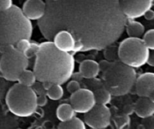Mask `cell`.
Segmentation results:
<instances>
[{
    "label": "cell",
    "instance_id": "cell-34",
    "mask_svg": "<svg viewBox=\"0 0 154 129\" xmlns=\"http://www.w3.org/2000/svg\"><path fill=\"white\" fill-rule=\"evenodd\" d=\"M115 1H117V2H120V1H121V0H115Z\"/></svg>",
    "mask_w": 154,
    "mask_h": 129
},
{
    "label": "cell",
    "instance_id": "cell-24",
    "mask_svg": "<svg viewBox=\"0 0 154 129\" xmlns=\"http://www.w3.org/2000/svg\"><path fill=\"white\" fill-rule=\"evenodd\" d=\"M32 42H30L29 39H21L20 40L16 45H14V48L17 50L20 51V52L23 53L24 55L26 56V53L28 52V51L29 50L30 46H31Z\"/></svg>",
    "mask_w": 154,
    "mask_h": 129
},
{
    "label": "cell",
    "instance_id": "cell-22",
    "mask_svg": "<svg viewBox=\"0 0 154 129\" xmlns=\"http://www.w3.org/2000/svg\"><path fill=\"white\" fill-rule=\"evenodd\" d=\"M105 57L106 60L111 62L118 61V53H117V48L115 46H108L105 48Z\"/></svg>",
    "mask_w": 154,
    "mask_h": 129
},
{
    "label": "cell",
    "instance_id": "cell-12",
    "mask_svg": "<svg viewBox=\"0 0 154 129\" xmlns=\"http://www.w3.org/2000/svg\"><path fill=\"white\" fill-rule=\"evenodd\" d=\"M21 10L24 16L30 21H38L45 16L46 3L43 0H26Z\"/></svg>",
    "mask_w": 154,
    "mask_h": 129
},
{
    "label": "cell",
    "instance_id": "cell-11",
    "mask_svg": "<svg viewBox=\"0 0 154 129\" xmlns=\"http://www.w3.org/2000/svg\"><path fill=\"white\" fill-rule=\"evenodd\" d=\"M136 94L140 98H148L153 100L154 96V74L145 73L136 79L135 83Z\"/></svg>",
    "mask_w": 154,
    "mask_h": 129
},
{
    "label": "cell",
    "instance_id": "cell-21",
    "mask_svg": "<svg viewBox=\"0 0 154 129\" xmlns=\"http://www.w3.org/2000/svg\"><path fill=\"white\" fill-rule=\"evenodd\" d=\"M64 94L63 87L60 85H53L46 92V95L53 101H58L61 99Z\"/></svg>",
    "mask_w": 154,
    "mask_h": 129
},
{
    "label": "cell",
    "instance_id": "cell-33",
    "mask_svg": "<svg viewBox=\"0 0 154 129\" xmlns=\"http://www.w3.org/2000/svg\"><path fill=\"white\" fill-rule=\"evenodd\" d=\"M51 1H54V2H56V1H59V0H51Z\"/></svg>",
    "mask_w": 154,
    "mask_h": 129
},
{
    "label": "cell",
    "instance_id": "cell-30",
    "mask_svg": "<svg viewBox=\"0 0 154 129\" xmlns=\"http://www.w3.org/2000/svg\"><path fill=\"white\" fill-rule=\"evenodd\" d=\"M144 17L145 18L146 20H147V21H153V20L154 19L153 11L151 10V9L148 10L145 14H144Z\"/></svg>",
    "mask_w": 154,
    "mask_h": 129
},
{
    "label": "cell",
    "instance_id": "cell-14",
    "mask_svg": "<svg viewBox=\"0 0 154 129\" xmlns=\"http://www.w3.org/2000/svg\"><path fill=\"white\" fill-rule=\"evenodd\" d=\"M134 111L137 116L142 119L153 116L154 113V101L148 98H139L134 105Z\"/></svg>",
    "mask_w": 154,
    "mask_h": 129
},
{
    "label": "cell",
    "instance_id": "cell-26",
    "mask_svg": "<svg viewBox=\"0 0 154 129\" xmlns=\"http://www.w3.org/2000/svg\"><path fill=\"white\" fill-rule=\"evenodd\" d=\"M66 88H67L68 92L72 95V94L75 93L78 90H80L81 89V84L78 81H76V80H72V81H70L68 83L67 87Z\"/></svg>",
    "mask_w": 154,
    "mask_h": 129
},
{
    "label": "cell",
    "instance_id": "cell-6",
    "mask_svg": "<svg viewBox=\"0 0 154 129\" xmlns=\"http://www.w3.org/2000/svg\"><path fill=\"white\" fill-rule=\"evenodd\" d=\"M0 76L8 82H17L20 75L27 69L29 59L14 46L0 45Z\"/></svg>",
    "mask_w": 154,
    "mask_h": 129
},
{
    "label": "cell",
    "instance_id": "cell-15",
    "mask_svg": "<svg viewBox=\"0 0 154 129\" xmlns=\"http://www.w3.org/2000/svg\"><path fill=\"white\" fill-rule=\"evenodd\" d=\"M79 73L84 79H93L96 78L100 73L99 64L93 60H84L79 66Z\"/></svg>",
    "mask_w": 154,
    "mask_h": 129
},
{
    "label": "cell",
    "instance_id": "cell-8",
    "mask_svg": "<svg viewBox=\"0 0 154 129\" xmlns=\"http://www.w3.org/2000/svg\"><path fill=\"white\" fill-rule=\"evenodd\" d=\"M111 113L106 105L96 104L84 115V122L93 129L106 128L111 123Z\"/></svg>",
    "mask_w": 154,
    "mask_h": 129
},
{
    "label": "cell",
    "instance_id": "cell-17",
    "mask_svg": "<svg viewBox=\"0 0 154 129\" xmlns=\"http://www.w3.org/2000/svg\"><path fill=\"white\" fill-rule=\"evenodd\" d=\"M75 116V111L70 104H60L57 110V117L61 122L71 120Z\"/></svg>",
    "mask_w": 154,
    "mask_h": 129
},
{
    "label": "cell",
    "instance_id": "cell-31",
    "mask_svg": "<svg viewBox=\"0 0 154 129\" xmlns=\"http://www.w3.org/2000/svg\"><path fill=\"white\" fill-rule=\"evenodd\" d=\"M147 63L148 65H150V66H154V54L153 52H150L149 54L148 58H147Z\"/></svg>",
    "mask_w": 154,
    "mask_h": 129
},
{
    "label": "cell",
    "instance_id": "cell-25",
    "mask_svg": "<svg viewBox=\"0 0 154 129\" xmlns=\"http://www.w3.org/2000/svg\"><path fill=\"white\" fill-rule=\"evenodd\" d=\"M8 81L0 76V101L5 97L6 93L8 90Z\"/></svg>",
    "mask_w": 154,
    "mask_h": 129
},
{
    "label": "cell",
    "instance_id": "cell-19",
    "mask_svg": "<svg viewBox=\"0 0 154 129\" xmlns=\"http://www.w3.org/2000/svg\"><path fill=\"white\" fill-rule=\"evenodd\" d=\"M36 81L37 79H36L35 75L33 71L29 70L26 69L20 75L17 79V83L23 86L32 88V86L36 83Z\"/></svg>",
    "mask_w": 154,
    "mask_h": 129
},
{
    "label": "cell",
    "instance_id": "cell-9",
    "mask_svg": "<svg viewBox=\"0 0 154 129\" xmlns=\"http://www.w3.org/2000/svg\"><path fill=\"white\" fill-rule=\"evenodd\" d=\"M119 2L126 19L134 20L144 16L151 9L153 0H121Z\"/></svg>",
    "mask_w": 154,
    "mask_h": 129
},
{
    "label": "cell",
    "instance_id": "cell-2",
    "mask_svg": "<svg viewBox=\"0 0 154 129\" xmlns=\"http://www.w3.org/2000/svg\"><path fill=\"white\" fill-rule=\"evenodd\" d=\"M33 73L37 81L63 85L69 80L75 70V58L69 53L56 48L52 41L39 44L35 54Z\"/></svg>",
    "mask_w": 154,
    "mask_h": 129
},
{
    "label": "cell",
    "instance_id": "cell-3",
    "mask_svg": "<svg viewBox=\"0 0 154 129\" xmlns=\"http://www.w3.org/2000/svg\"><path fill=\"white\" fill-rule=\"evenodd\" d=\"M32 24L18 6L12 5L0 12V45L14 46L21 39H29Z\"/></svg>",
    "mask_w": 154,
    "mask_h": 129
},
{
    "label": "cell",
    "instance_id": "cell-32",
    "mask_svg": "<svg viewBox=\"0 0 154 129\" xmlns=\"http://www.w3.org/2000/svg\"><path fill=\"white\" fill-rule=\"evenodd\" d=\"M1 57H2V52L1 51H0V60H1Z\"/></svg>",
    "mask_w": 154,
    "mask_h": 129
},
{
    "label": "cell",
    "instance_id": "cell-18",
    "mask_svg": "<svg viewBox=\"0 0 154 129\" xmlns=\"http://www.w3.org/2000/svg\"><path fill=\"white\" fill-rule=\"evenodd\" d=\"M92 92H93V95H94L96 104L107 105L111 101L112 96L110 94V92L104 87L103 85H101L100 87L96 88L94 91H92Z\"/></svg>",
    "mask_w": 154,
    "mask_h": 129
},
{
    "label": "cell",
    "instance_id": "cell-16",
    "mask_svg": "<svg viewBox=\"0 0 154 129\" xmlns=\"http://www.w3.org/2000/svg\"><path fill=\"white\" fill-rule=\"evenodd\" d=\"M125 29L129 38L141 39V37H142L145 33L144 26L141 23L134 20H129V21L127 20Z\"/></svg>",
    "mask_w": 154,
    "mask_h": 129
},
{
    "label": "cell",
    "instance_id": "cell-7",
    "mask_svg": "<svg viewBox=\"0 0 154 129\" xmlns=\"http://www.w3.org/2000/svg\"><path fill=\"white\" fill-rule=\"evenodd\" d=\"M117 53L121 63L135 69L147 63L150 50L144 45L141 39L129 37L120 42Z\"/></svg>",
    "mask_w": 154,
    "mask_h": 129
},
{
    "label": "cell",
    "instance_id": "cell-1",
    "mask_svg": "<svg viewBox=\"0 0 154 129\" xmlns=\"http://www.w3.org/2000/svg\"><path fill=\"white\" fill-rule=\"evenodd\" d=\"M46 11L38 21L42 34L48 41L64 30L75 40V52L102 50L123 34L127 19L115 0L46 1Z\"/></svg>",
    "mask_w": 154,
    "mask_h": 129
},
{
    "label": "cell",
    "instance_id": "cell-29",
    "mask_svg": "<svg viewBox=\"0 0 154 129\" xmlns=\"http://www.w3.org/2000/svg\"><path fill=\"white\" fill-rule=\"evenodd\" d=\"M98 64H99V70L102 73V72H104L105 70H106V69H108L110 66H111V62L108 61V60H102V61H101L99 63H98Z\"/></svg>",
    "mask_w": 154,
    "mask_h": 129
},
{
    "label": "cell",
    "instance_id": "cell-13",
    "mask_svg": "<svg viewBox=\"0 0 154 129\" xmlns=\"http://www.w3.org/2000/svg\"><path fill=\"white\" fill-rule=\"evenodd\" d=\"M52 40L56 48L60 51L69 54L75 52V40L69 32L64 30L58 32L56 33Z\"/></svg>",
    "mask_w": 154,
    "mask_h": 129
},
{
    "label": "cell",
    "instance_id": "cell-10",
    "mask_svg": "<svg viewBox=\"0 0 154 129\" xmlns=\"http://www.w3.org/2000/svg\"><path fill=\"white\" fill-rule=\"evenodd\" d=\"M94 95L92 90L81 89L70 97V105L78 113H87L96 105Z\"/></svg>",
    "mask_w": 154,
    "mask_h": 129
},
{
    "label": "cell",
    "instance_id": "cell-5",
    "mask_svg": "<svg viewBox=\"0 0 154 129\" xmlns=\"http://www.w3.org/2000/svg\"><path fill=\"white\" fill-rule=\"evenodd\" d=\"M5 98L9 111L19 117L31 116L37 110V95L32 88L16 83L9 88Z\"/></svg>",
    "mask_w": 154,
    "mask_h": 129
},
{
    "label": "cell",
    "instance_id": "cell-27",
    "mask_svg": "<svg viewBox=\"0 0 154 129\" xmlns=\"http://www.w3.org/2000/svg\"><path fill=\"white\" fill-rule=\"evenodd\" d=\"M12 5V0H0V12L8 10Z\"/></svg>",
    "mask_w": 154,
    "mask_h": 129
},
{
    "label": "cell",
    "instance_id": "cell-28",
    "mask_svg": "<svg viewBox=\"0 0 154 129\" xmlns=\"http://www.w3.org/2000/svg\"><path fill=\"white\" fill-rule=\"evenodd\" d=\"M48 100H47V95H41L38 96L37 95V104L38 106L40 107H43V106L46 105Z\"/></svg>",
    "mask_w": 154,
    "mask_h": 129
},
{
    "label": "cell",
    "instance_id": "cell-20",
    "mask_svg": "<svg viewBox=\"0 0 154 129\" xmlns=\"http://www.w3.org/2000/svg\"><path fill=\"white\" fill-rule=\"evenodd\" d=\"M57 129H86V126L81 119L74 117L67 122H60Z\"/></svg>",
    "mask_w": 154,
    "mask_h": 129
},
{
    "label": "cell",
    "instance_id": "cell-23",
    "mask_svg": "<svg viewBox=\"0 0 154 129\" xmlns=\"http://www.w3.org/2000/svg\"><path fill=\"white\" fill-rule=\"evenodd\" d=\"M142 41L150 51H153L154 49V30L153 29L144 33Z\"/></svg>",
    "mask_w": 154,
    "mask_h": 129
},
{
    "label": "cell",
    "instance_id": "cell-4",
    "mask_svg": "<svg viewBox=\"0 0 154 129\" xmlns=\"http://www.w3.org/2000/svg\"><path fill=\"white\" fill-rule=\"evenodd\" d=\"M137 74L135 69L118 60L102 72V85L111 96L120 97L127 95L135 85Z\"/></svg>",
    "mask_w": 154,
    "mask_h": 129
}]
</instances>
